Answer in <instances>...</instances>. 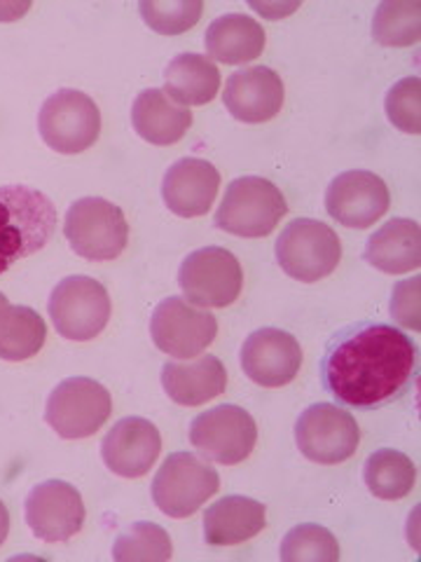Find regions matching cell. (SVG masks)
<instances>
[{"mask_svg":"<svg viewBox=\"0 0 421 562\" xmlns=\"http://www.w3.org/2000/svg\"><path fill=\"white\" fill-rule=\"evenodd\" d=\"M417 373V347L406 333L371 324L344 333L330 347L323 380L330 394L354 408H375L398 398Z\"/></svg>","mask_w":421,"mask_h":562,"instance_id":"obj_1","label":"cell"},{"mask_svg":"<svg viewBox=\"0 0 421 562\" xmlns=\"http://www.w3.org/2000/svg\"><path fill=\"white\" fill-rule=\"evenodd\" d=\"M419 281L421 277H412L400 281V284L394 289V301H391V312L394 319L412 330H419Z\"/></svg>","mask_w":421,"mask_h":562,"instance_id":"obj_33","label":"cell"},{"mask_svg":"<svg viewBox=\"0 0 421 562\" xmlns=\"http://www.w3.org/2000/svg\"><path fill=\"white\" fill-rule=\"evenodd\" d=\"M284 192L260 176H241L225 190L216 211V225L237 237H268L286 216Z\"/></svg>","mask_w":421,"mask_h":562,"instance_id":"obj_3","label":"cell"},{"mask_svg":"<svg viewBox=\"0 0 421 562\" xmlns=\"http://www.w3.org/2000/svg\"><path fill=\"white\" fill-rule=\"evenodd\" d=\"M29 3H22V5H16V3H0V22H14V20H20L22 14H26L29 12Z\"/></svg>","mask_w":421,"mask_h":562,"instance_id":"obj_35","label":"cell"},{"mask_svg":"<svg viewBox=\"0 0 421 562\" xmlns=\"http://www.w3.org/2000/svg\"><path fill=\"white\" fill-rule=\"evenodd\" d=\"M57 227V206L41 190L0 188V274L43 251Z\"/></svg>","mask_w":421,"mask_h":562,"instance_id":"obj_2","label":"cell"},{"mask_svg":"<svg viewBox=\"0 0 421 562\" xmlns=\"http://www.w3.org/2000/svg\"><path fill=\"white\" fill-rule=\"evenodd\" d=\"M365 260L386 274H406L421 262V231L410 218H394L367 239Z\"/></svg>","mask_w":421,"mask_h":562,"instance_id":"obj_23","label":"cell"},{"mask_svg":"<svg viewBox=\"0 0 421 562\" xmlns=\"http://www.w3.org/2000/svg\"><path fill=\"white\" fill-rule=\"evenodd\" d=\"M190 443L202 457L225 467L249 460L258 443V425L239 406H216L192 419Z\"/></svg>","mask_w":421,"mask_h":562,"instance_id":"obj_11","label":"cell"},{"mask_svg":"<svg viewBox=\"0 0 421 562\" xmlns=\"http://www.w3.org/2000/svg\"><path fill=\"white\" fill-rule=\"evenodd\" d=\"M171 553H173V547H171L169 532L155 522H134L115 539V547H113V558L120 562L125 560L162 562V560H169Z\"/></svg>","mask_w":421,"mask_h":562,"instance_id":"obj_29","label":"cell"},{"mask_svg":"<svg viewBox=\"0 0 421 562\" xmlns=\"http://www.w3.org/2000/svg\"><path fill=\"white\" fill-rule=\"evenodd\" d=\"M218 322L208 310H200L185 297H167L155 307L150 338L157 349L175 359L200 357L216 340Z\"/></svg>","mask_w":421,"mask_h":562,"instance_id":"obj_13","label":"cell"},{"mask_svg":"<svg viewBox=\"0 0 421 562\" xmlns=\"http://www.w3.org/2000/svg\"><path fill=\"white\" fill-rule=\"evenodd\" d=\"M8 305V297L3 295V293H0V307H5Z\"/></svg>","mask_w":421,"mask_h":562,"instance_id":"obj_37","label":"cell"},{"mask_svg":"<svg viewBox=\"0 0 421 562\" xmlns=\"http://www.w3.org/2000/svg\"><path fill=\"white\" fill-rule=\"evenodd\" d=\"M419 33H421L419 3H394V0L379 3L373 20V35L377 43L386 47H408L419 41Z\"/></svg>","mask_w":421,"mask_h":562,"instance_id":"obj_28","label":"cell"},{"mask_svg":"<svg viewBox=\"0 0 421 562\" xmlns=\"http://www.w3.org/2000/svg\"><path fill=\"white\" fill-rule=\"evenodd\" d=\"M284 80L268 66H251L237 70L225 85L223 103L239 122L260 125L281 113L284 105Z\"/></svg>","mask_w":421,"mask_h":562,"instance_id":"obj_18","label":"cell"},{"mask_svg":"<svg viewBox=\"0 0 421 562\" xmlns=\"http://www.w3.org/2000/svg\"><path fill=\"white\" fill-rule=\"evenodd\" d=\"M220 490L214 467L192 452H173L162 462L152 481V502L169 518L195 516Z\"/></svg>","mask_w":421,"mask_h":562,"instance_id":"obj_7","label":"cell"},{"mask_svg":"<svg viewBox=\"0 0 421 562\" xmlns=\"http://www.w3.org/2000/svg\"><path fill=\"white\" fill-rule=\"evenodd\" d=\"M113 413V396L90 378H68L57 384L45 406V422L66 441L94 436Z\"/></svg>","mask_w":421,"mask_h":562,"instance_id":"obj_8","label":"cell"},{"mask_svg":"<svg viewBox=\"0 0 421 562\" xmlns=\"http://www.w3.org/2000/svg\"><path fill=\"white\" fill-rule=\"evenodd\" d=\"M38 132L52 150L61 155L84 153L101 134L99 105L78 90H57L43 103Z\"/></svg>","mask_w":421,"mask_h":562,"instance_id":"obj_9","label":"cell"},{"mask_svg":"<svg viewBox=\"0 0 421 562\" xmlns=\"http://www.w3.org/2000/svg\"><path fill=\"white\" fill-rule=\"evenodd\" d=\"M179 286L185 301L197 307H230L243 286V270L237 256L220 246L192 251L179 270Z\"/></svg>","mask_w":421,"mask_h":562,"instance_id":"obj_10","label":"cell"},{"mask_svg":"<svg viewBox=\"0 0 421 562\" xmlns=\"http://www.w3.org/2000/svg\"><path fill=\"white\" fill-rule=\"evenodd\" d=\"M220 90V70L208 57L179 55L164 70V94L179 105H204Z\"/></svg>","mask_w":421,"mask_h":562,"instance_id":"obj_25","label":"cell"},{"mask_svg":"<svg viewBox=\"0 0 421 562\" xmlns=\"http://www.w3.org/2000/svg\"><path fill=\"white\" fill-rule=\"evenodd\" d=\"M8 535H10V512H8V506L0 502V547L5 543Z\"/></svg>","mask_w":421,"mask_h":562,"instance_id":"obj_36","label":"cell"},{"mask_svg":"<svg viewBox=\"0 0 421 562\" xmlns=\"http://www.w3.org/2000/svg\"><path fill=\"white\" fill-rule=\"evenodd\" d=\"M47 326L43 316L24 305L0 307V359L26 361L45 347Z\"/></svg>","mask_w":421,"mask_h":562,"instance_id":"obj_26","label":"cell"},{"mask_svg":"<svg viewBox=\"0 0 421 562\" xmlns=\"http://www.w3.org/2000/svg\"><path fill=\"white\" fill-rule=\"evenodd\" d=\"M276 260L288 277L314 284L338 270L342 241L330 225L314 218H297L276 239Z\"/></svg>","mask_w":421,"mask_h":562,"instance_id":"obj_4","label":"cell"},{"mask_svg":"<svg viewBox=\"0 0 421 562\" xmlns=\"http://www.w3.org/2000/svg\"><path fill=\"white\" fill-rule=\"evenodd\" d=\"M136 134L152 146H171L192 127V113L164 94V90L140 92L132 109Z\"/></svg>","mask_w":421,"mask_h":562,"instance_id":"obj_22","label":"cell"},{"mask_svg":"<svg viewBox=\"0 0 421 562\" xmlns=\"http://www.w3.org/2000/svg\"><path fill=\"white\" fill-rule=\"evenodd\" d=\"M303 366V347L281 328H260L241 347V368L255 384L276 390L291 384Z\"/></svg>","mask_w":421,"mask_h":562,"instance_id":"obj_16","label":"cell"},{"mask_svg":"<svg viewBox=\"0 0 421 562\" xmlns=\"http://www.w3.org/2000/svg\"><path fill=\"white\" fill-rule=\"evenodd\" d=\"M204 45L208 57L227 66H237L253 61L262 55V49H265V31H262L253 16L237 12L223 14L206 29Z\"/></svg>","mask_w":421,"mask_h":562,"instance_id":"obj_24","label":"cell"},{"mask_svg":"<svg viewBox=\"0 0 421 562\" xmlns=\"http://www.w3.org/2000/svg\"><path fill=\"white\" fill-rule=\"evenodd\" d=\"M162 386L179 406H204L220 396L227 386V371L218 357H197L192 361H169L162 366Z\"/></svg>","mask_w":421,"mask_h":562,"instance_id":"obj_20","label":"cell"},{"mask_svg":"<svg viewBox=\"0 0 421 562\" xmlns=\"http://www.w3.org/2000/svg\"><path fill=\"white\" fill-rule=\"evenodd\" d=\"M26 525L45 543H61L76 537L84 525V502L80 492L66 481L35 485L24 504Z\"/></svg>","mask_w":421,"mask_h":562,"instance_id":"obj_14","label":"cell"},{"mask_svg":"<svg viewBox=\"0 0 421 562\" xmlns=\"http://www.w3.org/2000/svg\"><path fill=\"white\" fill-rule=\"evenodd\" d=\"M138 12L155 33L181 35L202 20L204 3L202 0H167V3L144 0L138 5Z\"/></svg>","mask_w":421,"mask_h":562,"instance_id":"obj_31","label":"cell"},{"mask_svg":"<svg viewBox=\"0 0 421 562\" xmlns=\"http://www.w3.org/2000/svg\"><path fill=\"white\" fill-rule=\"evenodd\" d=\"M162 452V436L146 417H125L103 436L101 457L122 479H140Z\"/></svg>","mask_w":421,"mask_h":562,"instance_id":"obj_17","label":"cell"},{"mask_svg":"<svg viewBox=\"0 0 421 562\" xmlns=\"http://www.w3.org/2000/svg\"><path fill=\"white\" fill-rule=\"evenodd\" d=\"M363 481L377 499L396 502L408 497L417 483V467L398 450H377L365 460Z\"/></svg>","mask_w":421,"mask_h":562,"instance_id":"obj_27","label":"cell"},{"mask_svg":"<svg viewBox=\"0 0 421 562\" xmlns=\"http://www.w3.org/2000/svg\"><path fill=\"white\" fill-rule=\"evenodd\" d=\"M268 525V508L251 497L230 495L204 514V539L210 547H237L258 537Z\"/></svg>","mask_w":421,"mask_h":562,"instance_id":"obj_21","label":"cell"},{"mask_svg":"<svg viewBox=\"0 0 421 562\" xmlns=\"http://www.w3.org/2000/svg\"><path fill=\"white\" fill-rule=\"evenodd\" d=\"M251 8L255 10V12H260L262 16H268V20H281V16H286V14H291V12H295L297 8V3H288V5H278V3H274V5H270V3H251Z\"/></svg>","mask_w":421,"mask_h":562,"instance_id":"obj_34","label":"cell"},{"mask_svg":"<svg viewBox=\"0 0 421 562\" xmlns=\"http://www.w3.org/2000/svg\"><path fill=\"white\" fill-rule=\"evenodd\" d=\"M64 235L84 260H115L127 249L129 223L122 209L103 198H82L70 204Z\"/></svg>","mask_w":421,"mask_h":562,"instance_id":"obj_5","label":"cell"},{"mask_svg":"<svg viewBox=\"0 0 421 562\" xmlns=\"http://www.w3.org/2000/svg\"><path fill=\"white\" fill-rule=\"evenodd\" d=\"M47 310L61 338L90 342L109 326L113 303L101 281L76 274L59 281L49 295Z\"/></svg>","mask_w":421,"mask_h":562,"instance_id":"obj_6","label":"cell"},{"mask_svg":"<svg viewBox=\"0 0 421 562\" xmlns=\"http://www.w3.org/2000/svg\"><path fill=\"white\" fill-rule=\"evenodd\" d=\"M295 441L307 460L332 467L354 457L361 443V431L351 413L332 403H314L297 417Z\"/></svg>","mask_w":421,"mask_h":562,"instance_id":"obj_12","label":"cell"},{"mask_svg":"<svg viewBox=\"0 0 421 562\" xmlns=\"http://www.w3.org/2000/svg\"><path fill=\"white\" fill-rule=\"evenodd\" d=\"M386 115H389L391 125L406 134L421 132V80L406 78L396 82L389 94H386Z\"/></svg>","mask_w":421,"mask_h":562,"instance_id":"obj_32","label":"cell"},{"mask_svg":"<svg viewBox=\"0 0 421 562\" xmlns=\"http://www.w3.org/2000/svg\"><path fill=\"white\" fill-rule=\"evenodd\" d=\"M281 560L284 562H335L340 560L338 539L326 527L297 525L281 543Z\"/></svg>","mask_w":421,"mask_h":562,"instance_id":"obj_30","label":"cell"},{"mask_svg":"<svg viewBox=\"0 0 421 562\" xmlns=\"http://www.w3.org/2000/svg\"><path fill=\"white\" fill-rule=\"evenodd\" d=\"M218 188L220 173L214 165L200 157H183L167 169L162 198L175 216L200 218L214 206Z\"/></svg>","mask_w":421,"mask_h":562,"instance_id":"obj_19","label":"cell"},{"mask_svg":"<svg viewBox=\"0 0 421 562\" xmlns=\"http://www.w3.org/2000/svg\"><path fill=\"white\" fill-rule=\"evenodd\" d=\"M389 188L373 171H344L326 192L328 216L356 231L375 225L389 211Z\"/></svg>","mask_w":421,"mask_h":562,"instance_id":"obj_15","label":"cell"}]
</instances>
